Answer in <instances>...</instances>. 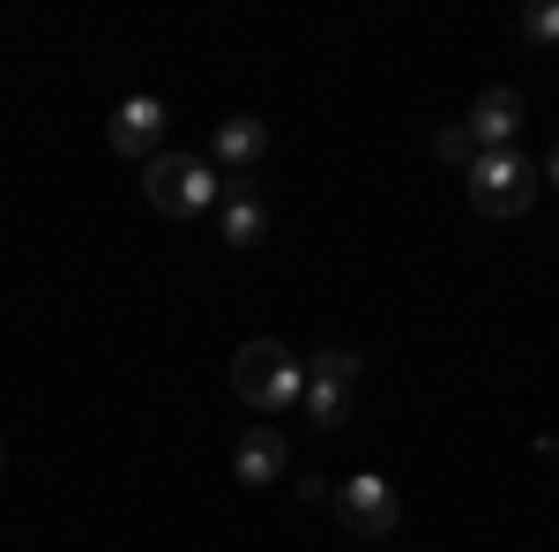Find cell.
<instances>
[{
  "mask_svg": "<svg viewBox=\"0 0 559 552\" xmlns=\"http://www.w3.org/2000/svg\"><path fill=\"white\" fill-rule=\"evenodd\" d=\"M432 150H440V157H448V165H463V172H471V157H477L471 128H440V134H432Z\"/></svg>",
  "mask_w": 559,
  "mask_h": 552,
  "instance_id": "13",
  "label": "cell"
},
{
  "mask_svg": "<svg viewBox=\"0 0 559 552\" xmlns=\"http://www.w3.org/2000/svg\"><path fill=\"white\" fill-rule=\"evenodd\" d=\"M142 187H150V202H157L165 216H202L216 195H224L216 165H210V157H187V150H157Z\"/></svg>",
  "mask_w": 559,
  "mask_h": 552,
  "instance_id": "3",
  "label": "cell"
},
{
  "mask_svg": "<svg viewBox=\"0 0 559 552\" xmlns=\"http://www.w3.org/2000/svg\"><path fill=\"white\" fill-rule=\"evenodd\" d=\"M358 374H366V359H358V351H344V343L313 351V366H306V381H344V388H358Z\"/></svg>",
  "mask_w": 559,
  "mask_h": 552,
  "instance_id": "11",
  "label": "cell"
},
{
  "mask_svg": "<svg viewBox=\"0 0 559 552\" xmlns=\"http://www.w3.org/2000/svg\"><path fill=\"white\" fill-rule=\"evenodd\" d=\"M522 38H530V45H559V0L522 8Z\"/></svg>",
  "mask_w": 559,
  "mask_h": 552,
  "instance_id": "12",
  "label": "cell"
},
{
  "mask_svg": "<svg viewBox=\"0 0 559 552\" xmlns=\"http://www.w3.org/2000/svg\"><path fill=\"white\" fill-rule=\"evenodd\" d=\"M165 134H173V113H165V97H128V105L112 113L105 142H112L120 157H157V150H165Z\"/></svg>",
  "mask_w": 559,
  "mask_h": 552,
  "instance_id": "5",
  "label": "cell"
},
{
  "mask_svg": "<svg viewBox=\"0 0 559 552\" xmlns=\"http://www.w3.org/2000/svg\"><path fill=\"white\" fill-rule=\"evenodd\" d=\"M463 128H471V142L477 150H515V134L530 128V105H522V90H477V105H471V120H463Z\"/></svg>",
  "mask_w": 559,
  "mask_h": 552,
  "instance_id": "6",
  "label": "cell"
},
{
  "mask_svg": "<svg viewBox=\"0 0 559 552\" xmlns=\"http://www.w3.org/2000/svg\"><path fill=\"white\" fill-rule=\"evenodd\" d=\"M224 239H231V247H261V239H269V210L254 202L247 179H239V195L224 202Z\"/></svg>",
  "mask_w": 559,
  "mask_h": 552,
  "instance_id": "9",
  "label": "cell"
},
{
  "mask_svg": "<svg viewBox=\"0 0 559 552\" xmlns=\"http://www.w3.org/2000/svg\"><path fill=\"white\" fill-rule=\"evenodd\" d=\"M336 515H344L350 538H388V530L403 522V501H395V485H388V478L358 470V478L336 485Z\"/></svg>",
  "mask_w": 559,
  "mask_h": 552,
  "instance_id": "4",
  "label": "cell"
},
{
  "mask_svg": "<svg viewBox=\"0 0 559 552\" xmlns=\"http://www.w3.org/2000/svg\"><path fill=\"white\" fill-rule=\"evenodd\" d=\"M350 396H358V388H344V381H306V419L313 425H344Z\"/></svg>",
  "mask_w": 559,
  "mask_h": 552,
  "instance_id": "10",
  "label": "cell"
},
{
  "mask_svg": "<svg viewBox=\"0 0 559 552\" xmlns=\"http://www.w3.org/2000/svg\"><path fill=\"white\" fill-rule=\"evenodd\" d=\"M261 150H269V128H261L254 113L216 120V134H210V165H216V172H254Z\"/></svg>",
  "mask_w": 559,
  "mask_h": 552,
  "instance_id": "8",
  "label": "cell"
},
{
  "mask_svg": "<svg viewBox=\"0 0 559 552\" xmlns=\"http://www.w3.org/2000/svg\"><path fill=\"white\" fill-rule=\"evenodd\" d=\"M0 470H8V448H0Z\"/></svg>",
  "mask_w": 559,
  "mask_h": 552,
  "instance_id": "16",
  "label": "cell"
},
{
  "mask_svg": "<svg viewBox=\"0 0 559 552\" xmlns=\"http://www.w3.org/2000/svg\"><path fill=\"white\" fill-rule=\"evenodd\" d=\"M231 388H239V403H254L261 419H276V411H292L306 396V366L284 351V343H239V359H231Z\"/></svg>",
  "mask_w": 559,
  "mask_h": 552,
  "instance_id": "1",
  "label": "cell"
},
{
  "mask_svg": "<svg viewBox=\"0 0 559 552\" xmlns=\"http://www.w3.org/2000/svg\"><path fill=\"white\" fill-rule=\"evenodd\" d=\"M537 448H545V456H559V441H537Z\"/></svg>",
  "mask_w": 559,
  "mask_h": 552,
  "instance_id": "15",
  "label": "cell"
},
{
  "mask_svg": "<svg viewBox=\"0 0 559 552\" xmlns=\"http://www.w3.org/2000/svg\"><path fill=\"white\" fill-rule=\"evenodd\" d=\"M284 470H292L284 433H276V425H247V433H239V448H231V478H239V485H276Z\"/></svg>",
  "mask_w": 559,
  "mask_h": 552,
  "instance_id": "7",
  "label": "cell"
},
{
  "mask_svg": "<svg viewBox=\"0 0 559 552\" xmlns=\"http://www.w3.org/2000/svg\"><path fill=\"white\" fill-rule=\"evenodd\" d=\"M463 179H471L477 216H522L537 202V157L530 150H477Z\"/></svg>",
  "mask_w": 559,
  "mask_h": 552,
  "instance_id": "2",
  "label": "cell"
},
{
  "mask_svg": "<svg viewBox=\"0 0 559 552\" xmlns=\"http://www.w3.org/2000/svg\"><path fill=\"white\" fill-rule=\"evenodd\" d=\"M545 179H552V187H559V150H552V165H545Z\"/></svg>",
  "mask_w": 559,
  "mask_h": 552,
  "instance_id": "14",
  "label": "cell"
}]
</instances>
